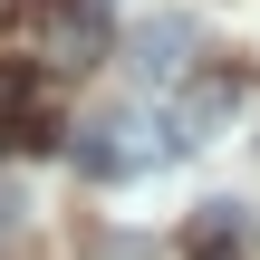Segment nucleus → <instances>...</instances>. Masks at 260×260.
Listing matches in <instances>:
<instances>
[{"mask_svg":"<svg viewBox=\"0 0 260 260\" xmlns=\"http://www.w3.org/2000/svg\"><path fill=\"white\" fill-rule=\"evenodd\" d=\"M10 48L48 58V68H96L106 58V10L96 0H10Z\"/></svg>","mask_w":260,"mask_h":260,"instance_id":"nucleus-1","label":"nucleus"},{"mask_svg":"<svg viewBox=\"0 0 260 260\" xmlns=\"http://www.w3.org/2000/svg\"><path fill=\"white\" fill-rule=\"evenodd\" d=\"M68 154H77V174L125 183V174H145V164H154V135H145V116H135V106H106V116H87V135H77Z\"/></svg>","mask_w":260,"mask_h":260,"instance_id":"nucleus-2","label":"nucleus"},{"mask_svg":"<svg viewBox=\"0 0 260 260\" xmlns=\"http://www.w3.org/2000/svg\"><path fill=\"white\" fill-rule=\"evenodd\" d=\"M241 106V77H203V87H183L174 96V116H164V145H212V125Z\"/></svg>","mask_w":260,"mask_h":260,"instance_id":"nucleus-3","label":"nucleus"},{"mask_svg":"<svg viewBox=\"0 0 260 260\" xmlns=\"http://www.w3.org/2000/svg\"><path fill=\"white\" fill-rule=\"evenodd\" d=\"M125 48H135V68H145V77H174V68L193 58V19H183V10H154V19H135V39H125Z\"/></svg>","mask_w":260,"mask_h":260,"instance_id":"nucleus-4","label":"nucleus"},{"mask_svg":"<svg viewBox=\"0 0 260 260\" xmlns=\"http://www.w3.org/2000/svg\"><path fill=\"white\" fill-rule=\"evenodd\" d=\"M19 232V183H0V241Z\"/></svg>","mask_w":260,"mask_h":260,"instance_id":"nucleus-5","label":"nucleus"}]
</instances>
